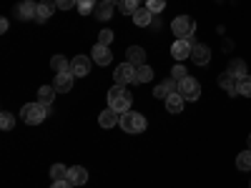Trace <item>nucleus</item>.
<instances>
[{
    "label": "nucleus",
    "instance_id": "1",
    "mask_svg": "<svg viewBox=\"0 0 251 188\" xmlns=\"http://www.w3.org/2000/svg\"><path fill=\"white\" fill-rule=\"evenodd\" d=\"M131 103H133L131 91L126 86H116L113 83V88L108 91V108H113L116 113H126V111H131Z\"/></svg>",
    "mask_w": 251,
    "mask_h": 188
},
{
    "label": "nucleus",
    "instance_id": "2",
    "mask_svg": "<svg viewBox=\"0 0 251 188\" xmlns=\"http://www.w3.org/2000/svg\"><path fill=\"white\" fill-rule=\"evenodd\" d=\"M48 113H50V108H46L43 103H38V100L20 108V118H23V123H28V125H40Z\"/></svg>",
    "mask_w": 251,
    "mask_h": 188
},
{
    "label": "nucleus",
    "instance_id": "3",
    "mask_svg": "<svg viewBox=\"0 0 251 188\" xmlns=\"http://www.w3.org/2000/svg\"><path fill=\"white\" fill-rule=\"evenodd\" d=\"M118 125H121L126 133H143L149 123H146V116H141V113H136V111H126V113H121Z\"/></svg>",
    "mask_w": 251,
    "mask_h": 188
},
{
    "label": "nucleus",
    "instance_id": "4",
    "mask_svg": "<svg viewBox=\"0 0 251 188\" xmlns=\"http://www.w3.org/2000/svg\"><path fill=\"white\" fill-rule=\"evenodd\" d=\"M171 30L176 38H188L194 43V33H196V25H194V20L188 18V15H176L174 18V23H171Z\"/></svg>",
    "mask_w": 251,
    "mask_h": 188
},
{
    "label": "nucleus",
    "instance_id": "5",
    "mask_svg": "<svg viewBox=\"0 0 251 188\" xmlns=\"http://www.w3.org/2000/svg\"><path fill=\"white\" fill-rule=\"evenodd\" d=\"M113 80H116V86H128V83H136V66H131V63H121V66H116Z\"/></svg>",
    "mask_w": 251,
    "mask_h": 188
},
{
    "label": "nucleus",
    "instance_id": "6",
    "mask_svg": "<svg viewBox=\"0 0 251 188\" xmlns=\"http://www.w3.org/2000/svg\"><path fill=\"white\" fill-rule=\"evenodd\" d=\"M191 50H194V43H191L188 38H176L174 46H171V55L176 58V63L191 58Z\"/></svg>",
    "mask_w": 251,
    "mask_h": 188
},
{
    "label": "nucleus",
    "instance_id": "7",
    "mask_svg": "<svg viewBox=\"0 0 251 188\" xmlns=\"http://www.w3.org/2000/svg\"><path fill=\"white\" fill-rule=\"evenodd\" d=\"M178 93H181L186 100H199V98H201V86H199V80L183 78V80L178 83Z\"/></svg>",
    "mask_w": 251,
    "mask_h": 188
},
{
    "label": "nucleus",
    "instance_id": "8",
    "mask_svg": "<svg viewBox=\"0 0 251 188\" xmlns=\"http://www.w3.org/2000/svg\"><path fill=\"white\" fill-rule=\"evenodd\" d=\"M71 73H73L75 78H86V75L91 73V58H88V55H75V58L71 60Z\"/></svg>",
    "mask_w": 251,
    "mask_h": 188
},
{
    "label": "nucleus",
    "instance_id": "9",
    "mask_svg": "<svg viewBox=\"0 0 251 188\" xmlns=\"http://www.w3.org/2000/svg\"><path fill=\"white\" fill-rule=\"evenodd\" d=\"M171 93H178V80H174V78H166L163 83H158V86L153 88V95L161 98V100H166Z\"/></svg>",
    "mask_w": 251,
    "mask_h": 188
},
{
    "label": "nucleus",
    "instance_id": "10",
    "mask_svg": "<svg viewBox=\"0 0 251 188\" xmlns=\"http://www.w3.org/2000/svg\"><path fill=\"white\" fill-rule=\"evenodd\" d=\"M35 10H38L35 0H20V3L15 5V15H18L20 20H33V18H35Z\"/></svg>",
    "mask_w": 251,
    "mask_h": 188
},
{
    "label": "nucleus",
    "instance_id": "11",
    "mask_svg": "<svg viewBox=\"0 0 251 188\" xmlns=\"http://www.w3.org/2000/svg\"><path fill=\"white\" fill-rule=\"evenodd\" d=\"M191 60L196 63V66H208V60H211V48L203 46V43H194Z\"/></svg>",
    "mask_w": 251,
    "mask_h": 188
},
{
    "label": "nucleus",
    "instance_id": "12",
    "mask_svg": "<svg viewBox=\"0 0 251 188\" xmlns=\"http://www.w3.org/2000/svg\"><path fill=\"white\" fill-rule=\"evenodd\" d=\"M91 55H93V60L98 63V66H108V63L113 60V53H111V48H108V46H100V43H96V46H93Z\"/></svg>",
    "mask_w": 251,
    "mask_h": 188
},
{
    "label": "nucleus",
    "instance_id": "13",
    "mask_svg": "<svg viewBox=\"0 0 251 188\" xmlns=\"http://www.w3.org/2000/svg\"><path fill=\"white\" fill-rule=\"evenodd\" d=\"M73 73H55V78H53V88L58 91V93H68L71 88H73Z\"/></svg>",
    "mask_w": 251,
    "mask_h": 188
},
{
    "label": "nucleus",
    "instance_id": "14",
    "mask_svg": "<svg viewBox=\"0 0 251 188\" xmlns=\"http://www.w3.org/2000/svg\"><path fill=\"white\" fill-rule=\"evenodd\" d=\"M126 63H131V66H146V50L141 46H131L126 50Z\"/></svg>",
    "mask_w": 251,
    "mask_h": 188
},
{
    "label": "nucleus",
    "instance_id": "15",
    "mask_svg": "<svg viewBox=\"0 0 251 188\" xmlns=\"http://www.w3.org/2000/svg\"><path fill=\"white\" fill-rule=\"evenodd\" d=\"M183 106H186V98L181 93H171L169 98H166V111H169L171 116H178L183 111Z\"/></svg>",
    "mask_w": 251,
    "mask_h": 188
},
{
    "label": "nucleus",
    "instance_id": "16",
    "mask_svg": "<svg viewBox=\"0 0 251 188\" xmlns=\"http://www.w3.org/2000/svg\"><path fill=\"white\" fill-rule=\"evenodd\" d=\"M226 73L231 75L234 80H241V78L246 75V63H244L241 58H231V60H228V68H226Z\"/></svg>",
    "mask_w": 251,
    "mask_h": 188
},
{
    "label": "nucleus",
    "instance_id": "17",
    "mask_svg": "<svg viewBox=\"0 0 251 188\" xmlns=\"http://www.w3.org/2000/svg\"><path fill=\"white\" fill-rule=\"evenodd\" d=\"M131 18H133V23H136L138 28H149V25L153 23V13H151L149 8H146V5H143V8H138Z\"/></svg>",
    "mask_w": 251,
    "mask_h": 188
},
{
    "label": "nucleus",
    "instance_id": "18",
    "mask_svg": "<svg viewBox=\"0 0 251 188\" xmlns=\"http://www.w3.org/2000/svg\"><path fill=\"white\" fill-rule=\"evenodd\" d=\"M118 120H121V113H116L113 108H106L98 116V125H100V128H113Z\"/></svg>",
    "mask_w": 251,
    "mask_h": 188
},
{
    "label": "nucleus",
    "instance_id": "19",
    "mask_svg": "<svg viewBox=\"0 0 251 188\" xmlns=\"http://www.w3.org/2000/svg\"><path fill=\"white\" fill-rule=\"evenodd\" d=\"M68 181H71L73 186L88 183V171L83 168V165H73V168H68Z\"/></svg>",
    "mask_w": 251,
    "mask_h": 188
},
{
    "label": "nucleus",
    "instance_id": "20",
    "mask_svg": "<svg viewBox=\"0 0 251 188\" xmlns=\"http://www.w3.org/2000/svg\"><path fill=\"white\" fill-rule=\"evenodd\" d=\"M55 93H58V91H55L53 86H40V88H38V103H43L46 108H50L53 100H55Z\"/></svg>",
    "mask_w": 251,
    "mask_h": 188
},
{
    "label": "nucleus",
    "instance_id": "21",
    "mask_svg": "<svg viewBox=\"0 0 251 188\" xmlns=\"http://www.w3.org/2000/svg\"><path fill=\"white\" fill-rule=\"evenodd\" d=\"M219 86H221L228 95H236V93H239V80H234L228 73H224V75L219 78Z\"/></svg>",
    "mask_w": 251,
    "mask_h": 188
},
{
    "label": "nucleus",
    "instance_id": "22",
    "mask_svg": "<svg viewBox=\"0 0 251 188\" xmlns=\"http://www.w3.org/2000/svg\"><path fill=\"white\" fill-rule=\"evenodd\" d=\"M53 10H55V3H38L35 20H38V23H46V20L53 15Z\"/></svg>",
    "mask_w": 251,
    "mask_h": 188
},
{
    "label": "nucleus",
    "instance_id": "23",
    "mask_svg": "<svg viewBox=\"0 0 251 188\" xmlns=\"http://www.w3.org/2000/svg\"><path fill=\"white\" fill-rule=\"evenodd\" d=\"M50 68H53L55 73H71V60L63 58V55H53V58H50Z\"/></svg>",
    "mask_w": 251,
    "mask_h": 188
},
{
    "label": "nucleus",
    "instance_id": "24",
    "mask_svg": "<svg viewBox=\"0 0 251 188\" xmlns=\"http://www.w3.org/2000/svg\"><path fill=\"white\" fill-rule=\"evenodd\" d=\"M96 18H98V20H111V18H113V3L100 0V3L96 5Z\"/></svg>",
    "mask_w": 251,
    "mask_h": 188
},
{
    "label": "nucleus",
    "instance_id": "25",
    "mask_svg": "<svg viewBox=\"0 0 251 188\" xmlns=\"http://www.w3.org/2000/svg\"><path fill=\"white\" fill-rule=\"evenodd\" d=\"M138 3H141V0H118V3H116V8H118L123 15H133V13L141 8Z\"/></svg>",
    "mask_w": 251,
    "mask_h": 188
},
{
    "label": "nucleus",
    "instance_id": "26",
    "mask_svg": "<svg viewBox=\"0 0 251 188\" xmlns=\"http://www.w3.org/2000/svg\"><path fill=\"white\" fill-rule=\"evenodd\" d=\"M153 78V68L151 66H138L136 68V83H151Z\"/></svg>",
    "mask_w": 251,
    "mask_h": 188
},
{
    "label": "nucleus",
    "instance_id": "27",
    "mask_svg": "<svg viewBox=\"0 0 251 188\" xmlns=\"http://www.w3.org/2000/svg\"><path fill=\"white\" fill-rule=\"evenodd\" d=\"M236 168H239V171H251V151H249V148L236 156Z\"/></svg>",
    "mask_w": 251,
    "mask_h": 188
},
{
    "label": "nucleus",
    "instance_id": "28",
    "mask_svg": "<svg viewBox=\"0 0 251 188\" xmlns=\"http://www.w3.org/2000/svg\"><path fill=\"white\" fill-rule=\"evenodd\" d=\"M96 0H75V8H78V13L80 15H91L93 10H96Z\"/></svg>",
    "mask_w": 251,
    "mask_h": 188
},
{
    "label": "nucleus",
    "instance_id": "29",
    "mask_svg": "<svg viewBox=\"0 0 251 188\" xmlns=\"http://www.w3.org/2000/svg\"><path fill=\"white\" fill-rule=\"evenodd\" d=\"M50 178L53 181H66L68 178V168L63 163H53V168H50Z\"/></svg>",
    "mask_w": 251,
    "mask_h": 188
},
{
    "label": "nucleus",
    "instance_id": "30",
    "mask_svg": "<svg viewBox=\"0 0 251 188\" xmlns=\"http://www.w3.org/2000/svg\"><path fill=\"white\" fill-rule=\"evenodd\" d=\"M13 125H15V116L13 113H8V111L0 113V128H3V131H13Z\"/></svg>",
    "mask_w": 251,
    "mask_h": 188
},
{
    "label": "nucleus",
    "instance_id": "31",
    "mask_svg": "<svg viewBox=\"0 0 251 188\" xmlns=\"http://www.w3.org/2000/svg\"><path fill=\"white\" fill-rule=\"evenodd\" d=\"M239 95L251 98V75H244V78L239 80Z\"/></svg>",
    "mask_w": 251,
    "mask_h": 188
},
{
    "label": "nucleus",
    "instance_id": "32",
    "mask_svg": "<svg viewBox=\"0 0 251 188\" xmlns=\"http://www.w3.org/2000/svg\"><path fill=\"white\" fill-rule=\"evenodd\" d=\"M171 78H174V80H178V83H181V80H183V78H188V70H186V68H183V66H181V63H176V66H174V68H171Z\"/></svg>",
    "mask_w": 251,
    "mask_h": 188
},
{
    "label": "nucleus",
    "instance_id": "33",
    "mask_svg": "<svg viewBox=\"0 0 251 188\" xmlns=\"http://www.w3.org/2000/svg\"><path fill=\"white\" fill-rule=\"evenodd\" d=\"M146 8H149L153 15H158V13L166 8V0H146Z\"/></svg>",
    "mask_w": 251,
    "mask_h": 188
},
{
    "label": "nucleus",
    "instance_id": "34",
    "mask_svg": "<svg viewBox=\"0 0 251 188\" xmlns=\"http://www.w3.org/2000/svg\"><path fill=\"white\" fill-rule=\"evenodd\" d=\"M96 43H100V46H111V43H113V30H100Z\"/></svg>",
    "mask_w": 251,
    "mask_h": 188
},
{
    "label": "nucleus",
    "instance_id": "35",
    "mask_svg": "<svg viewBox=\"0 0 251 188\" xmlns=\"http://www.w3.org/2000/svg\"><path fill=\"white\" fill-rule=\"evenodd\" d=\"M53 3H55L58 10H71L75 5V0H53Z\"/></svg>",
    "mask_w": 251,
    "mask_h": 188
},
{
    "label": "nucleus",
    "instance_id": "36",
    "mask_svg": "<svg viewBox=\"0 0 251 188\" xmlns=\"http://www.w3.org/2000/svg\"><path fill=\"white\" fill-rule=\"evenodd\" d=\"M50 188H73V183L66 178V181H53V186Z\"/></svg>",
    "mask_w": 251,
    "mask_h": 188
},
{
    "label": "nucleus",
    "instance_id": "37",
    "mask_svg": "<svg viewBox=\"0 0 251 188\" xmlns=\"http://www.w3.org/2000/svg\"><path fill=\"white\" fill-rule=\"evenodd\" d=\"M8 28H10V20H8V18H3V20H0V30L8 33Z\"/></svg>",
    "mask_w": 251,
    "mask_h": 188
},
{
    "label": "nucleus",
    "instance_id": "38",
    "mask_svg": "<svg viewBox=\"0 0 251 188\" xmlns=\"http://www.w3.org/2000/svg\"><path fill=\"white\" fill-rule=\"evenodd\" d=\"M246 145H249V151H251V133H249V138H246Z\"/></svg>",
    "mask_w": 251,
    "mask_h": 188
},
{
    "label": "nucleus",
    "instance_id": "39",
    "mask_svg": "<svg viewBox=\"0 0 251 188\" xmlns=\"http://www.w3.org/2000/svg\"><path fill=\"white\" fill-rule=\"evenodd\" d=\"M106 3H113V0H106ZM116 3H118V0H116Z\"/></svg>",
    "mask_w": 251,
    "mask_h": 188
}]
</instances>
